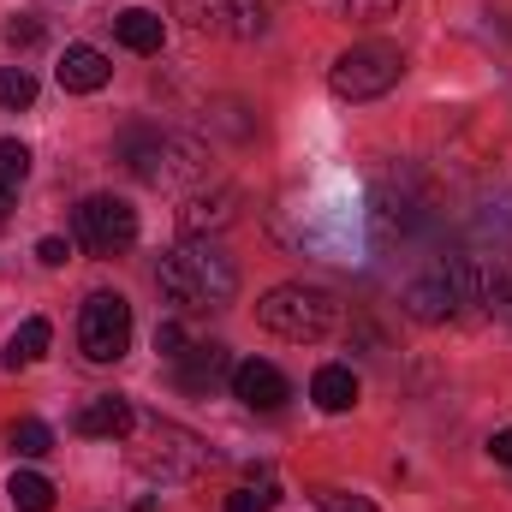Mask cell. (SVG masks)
Returning <instances> with one entry per match:
<instances>
[{
	"label": "cell",
	"instance_id": "cell-8",
	"mask_svg": "<svg viewBox=\"0 0 512 512\" xmlns=\"http://www.w3.org/2000/svg\"><path fill=\"white\" fill-rule=\"evenodd\" d=\"M179 18L191 30H209V36H233V42H251L268 30V6L262 0H173Z\"/></svg>",
	"mask_w": 512,
	"mask_h": 512
},
{
	"label": "cell",
	"instance_id": "cell-24",
	"mask_svg": "<svg viewBox=\"0 0 512 512\" xmlns=\"http://www.w3.org/2000/svg\"><path fill=\"white\" fill-rule=\"evenodd\" d=\"M6 42H12V48H36V42H42V24H36L30 12H18V18H6Z\"/></svg>",
	"mask_w": 512,
	"mask_h": 512
},
{
	"label": "cell",
	"instance_id": "cell-12",
	"mask_svg": "<svg viewBox=\"0 0 512 512\" xmlns=\"http://www.w3.org/2000/svg\"><path fill=\"white\" fill-rule=\"evenodd\" d=\"M54 78H60V90H66V96H96V90H108L114 66H108V54H102V48L72 42V48L60 54V66H54Z\"/></svg>",
	"mask_w": 512,
	"mask_h": 512
},
{
	"label": "cell",
	"instance_id": "cell-28",
	"mask_svg": "<svg viewBox=\"0 0 512 512\" xmlns=\"http://www.w3.org/2000/svg\"><path fill=\"white\" fill-rule=\"evenodd\" d=\"M12 203H18V191H12V185H0V221L12 215Z\"/></svg>",
	"mask_w": 512,
	"mask_h": 512
},
{
	"label": "cell",
	"instance_id": "cell-23",
	"mask_svg": "<svg viewBox=\"0 0 512 512\" xmlns=\"http://www.w3.org/2000/svg\"><path fill=\"white\" fill-rule=\"evenodd\" d=\"M393 12H399V0H346V18L352 24H382Z\"/></svg>",
	"mask_w": 512,
	"mask_h": 512
},
{
	"label": "cell",
	"instance_id": "cell-10",
	"mask_svg": "<svg viewBox=\"0 0 512 512\" xmlns=\"http://www.w3.org/2000/svg\"><path fill=\"white\" fill-rule=\"evenodd\" d=\"M227 376H233V358H227V346H221V340L185 346V352L173 358V382H179V393H209V387L227 382Z\"/></svg>",
	"mask_w": 512,
	"mask_h": 512
},
{
	"label": "cell",
	"instance_id": "cell-11",
	"mask_svg": "<svg viewBox=\"0 0 512 512\" xmlns=\"http://www.w3.org/2000/svg\"><path fill=\"white\" fill-rule=\"evenodd\" d=\"M227 382H233V399H239V405H251V411H280V405H286V393H292L286 376H280L274 364H262V358L233 364V376H227Z\"/></svg>",
	"mask_w": 512,
	"mask_h": 512
},
{
	"label": "cell",
	"instance_id": "cell-2",
	"mask_svg": "<svg viewBox=\"0 0 512 512\" xmlns=\"http://www.w3.org/2000/svg\"><path fill=\"white\" fill-rule=\"evenodd\" d=\"M120 161L131 167L137 185H155V191H179V185L203 179V167H209L197 137H179V131H161V126L120 131Z\"/></svg>",
	"mask_w": 512,
	"mask_h": 512
},
{
	"label": "cell",
	"instance_id": "cell-16",
	"mask_svg": "<svg viewBox=\"0 0 512 512\" xmlns=\"http://www.w3.org/2000/svg\"><path fill=\"white\" fill-rule=\"evenodd\" d=\"M48 340H54V328H48L42 316H30V322H18V334L6 340V370H24V364H36V358L48 352Z\"/></svg>",
	"mask_w": 512,
	"mask_h": 512
},
{
	"label": "cell",
	"instance_id": "cell-4",
	"mask_svg": "<svg viewBox=\"0 0 512 512\" xmlns=\"http://www.w3.org/2000/svg\"><path fill=\"white\" fill-rule=\"evenodd\" d=\"M256 322H262L268 334H280V340H328V334L340 328V298L322 292V286L292 280V286H274V292L256 304Z\"/></svg>",
	"mask_w": 512,
	"mask_h": 512
},
{
	"label": "cell",
	"instance_id": "cell-18",
	"mask_svg": "<svg viewBox=\"0 0 512 512\" xmlns=\"http://www.w3.org/2000/svg\"><path fill=\"white\" fill-rule=\"evenodd\" d=\"M6 441H12V453H18V459H42V453L54 447V429H48L42 417H18V423L6 429Z\"/></svg>",
	"mask_w": 512,
	"mask_h": 512
},
{
	"label": "cell",
	"instance_id": "cell-15",
	"mask_svg": "<svg viewBox=\"0 0 512 512\" xmlns=\"http://www.w3.org/2000/svg\"><path fill=\"white\" fill-rule=\"evenodd\" d=\"M114 36L126 42L131 54H161L167 24H161V12H149V6H126V12L114 18Z\"/></svg>",
	"mask_w": 512,
	"mask_h": 512
},
{
	"label": "cell",
	"instance_id": "cell-21",
	"mask_svg": "<svg viewBox=\"0 0 512 512\" xmlns=\"http://www.w3.org/2000/svg\"><path fill=\"white\" fill-rule=\"evenodd\" d=\"M24 173H30V149L18 143V137H0V185H24Z\"/></svg>",
	"mask_w": 512,
	"mask_h": 512
},
{
	"label": "cell",
	"instance_id": "cell-27",
	"mask_svg": "<svg viewBox=\"0 0 512 512\" xmlns=\"http://www.w3.org/2000/svg\"><path fill=\"white\" fill-rule=\"evenodd\" d=\"M489 459H495V465H512V429H495V435H489Z\"/></svg>",
	"mask_w": 512,
	"mask_h": 512
},
{
	"label": "cell",
	"instance_id": "cell-22",
	"mask_svg": "<svg viewBox=\"0 0 512 512\" xmlns=\"http://www.w3.org/2000/svg\"><path fill=\"white\" fill-rule=\"evenodd\" d=\"M316 507H322V512H376V501L346 495V489H316Z\"/></svg>",
	"mask_w": 512,
	"mask_h": 512
},
{
	"label": "cell",
	"instance_id": "cell-7",
	"mask_svg": "<svg viewBox=\"0 0 512 512\" xmlns=\"http://www.w3.org/2000/svg\"><path fill=\"white\" fill-rule=\"evenodd\" d=\"M72 227H78V245L90 256H126L137 245V209L126 197H84Z\"/></svg>",
	"mask_w": 512,
	"mask_h": 512
},
{
	"label": "cell",
	"instance_id": "cell-17",
	"mask_svg": "<svg viewBox=\"0 0 512 512\" xmlns=\"http://www.w3.org/2000/svg\"><path fill=\"white\" fill-rule=\"evenodd\" d=\"M6 495H12V507L18 512H54V483H48L42 471H12Z\"/></svg>",
	"mask_w": 512,
	"mask_h": 512
},
{
	"label": "cell",
	"instance_id": "cell-5",
	"mask_svg": "<svg viewBox=\"0 0 512 512\" xmlns=\"http://www.w3.org/2000/svg\"><path fill=\"white\" fill-rule=\"evenodd\" d=\"M399 72H405V54H399L393 42H352V48L328 66V84H334V96H346V102H376V96H387V90L399 84Z\"/></svg>",
	"mask_w": 512,
	"mask_h": 512
},
{
	"label": "cell",
	"instance_id": "cell-13",
	"mask_svg": "<svg viewBox=\"0 0 512 512\" xmlns=\"http://www.w3.org/2000/svg\"><path fill=\"white\" fill-rule=\"evenodd\" d=\"M233 191L227 185H215V191H197L191 203H185V215H179V227H185V239H203V233H221L227 221H233Z\"/></svg>",
	"mask_w": 512,
	"mask_h": 512
},
{
	"label": "cell",
	"instance_id": "cell-20",
	"mask_svg": "<svg viewBox=\"0 0 512 512\" xmlns=\"http://www.w3.org/2000/svg\"><path fill=\"white\" fill-rule=\"evenodd\" d=\"M274 501H280V489H274V477H262V483L233 489L227 495V512H274Z\"/></svg>",
	"mask_w": 512,
	"mask_h": 512
},
{
	"label": "cell",
	"instance_id": "cell-6",
	"mask_svg": "<svg viewBox=\"0 0 512 512\" xmlns=\"http://www.w3.org/2000/svg\"><path fill=\"white\" fill-rule=\"evenodd\" d=\"M78 352L90 364H120L131 352V304L120 292H90L78 310Z\"/></svg>",
	"mask_w": 512,
	"mask_h": 512
},
{
	"label": "cell",
	"instance_id": "cell-19",
	"mask_svg": "<svg viewBox=\"0 0 512 512\" xmlns=\"http://www.w3.org/2000/svg\"><path fill=\"white\" fill-rule=\"evenodd\" d=\"M30 102H36V78H30L24 66H0V108L18 114V108H30Z\"/></svg>",
	"mask_w": 512,
	"mask_h": 512
},
{
	"label": "cell",
	"instance_id": "cell-1",
	"mask_svg": "<svg viewBox=\"0 0 512 512\" xmlns=\"http://www.w3.org/2000/svg\"><path fill=\"white\" fill-rule=\"evenodd\" d=\"M155 286H161V298H167L179 316L227 310V304L239 298V268H233V256L221 251L215 239H185L179 251L161 256Z\"/></svg>",
	"mask_w": 512,
	"mask_h": 512
},
{
	"label": "cell",
	"instance_id": "cell-3",
	"mask_svg": "<svg viewBox=\"0 0 512 512\" xmlns=\"http://www.w3.org/2000/svg\"><path fill=\"white\" fill-rule=\"evenodd\" d=\"M126 447H131V465L143 477H155V483H191L197 471L215 465V453L203 447V435H191L185 423H167V417H143V411L131 423Z\"/></svg>",
	"mask_w": 512,
	"mask_h": 512
},
{
	"label": "cell",
	"instance_id": "cell-9",
	"mask_svg": "<svg viewBox=\"0 0 512 512\" xmlns=\"http://www.w3.org/2000/svg\"><path fill=\"white\" fill-rule=\"evenodd\" d=\"M131 423H137V411L120 393H96L72 411V435H90V441H126Z\"/></svg>",
	"mask_w": 512,
	"mask_h": 512
},
{
	"label": "cell",
	"instance_id": "cell-14",
	"mask_svg": "<svg viewBox=\"0 0 512 512\" xmlns=\"http://www.w3.org/2000/svg\"><path fill=\"white\" fill-rule=\"evenodd\" d=\"M310 399H316L328 417L352 411V405H358V376H352V364H322V370L310 376Z\"/></svg>",
	"mask_w": 512,
	"mask_h": 512
},
{
	"label": "cell",
	"instance_id": "cell-26",
	"mask_svg": "<svg viewBox=\"0 0 512 512\" xmlns=\"http://www.w3.org/2000/svg\"><path fill=\"white\" fill-rule=\"evenodd\" d=\"M36 256H42V268H66L72 245H66V239H42V245H36Z\"/></svg>",
	"mask_w": 512,
	"mask_h": 512
},
{
	"label": "cell",
	"instance_id": "cell-25",
	"mask_svg": "<svg viewBox=\"0 0 512 512\" xmlns=\"http://www.w3.org/2000/svg\"><path fill=\"white\" fill-rule=\"evenodd\" d=\"M155 352H161V358H179V352H185V328H179V316H167V322L155 328Z\"/></svg>",
	"mask_w": 512,
	"mask_h": 512
}]
</instances>
